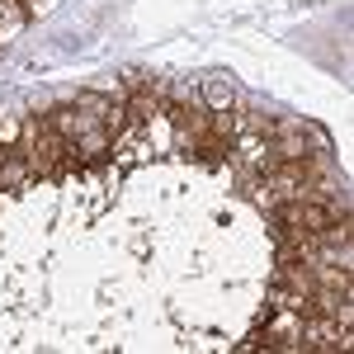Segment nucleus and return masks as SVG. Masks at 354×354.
Segmentation results:
<instances>
[{
    "instance_id": "nucleus-1",
    "label": "nucleus",
    "mask_w": 354,
    "mask_h": 354,
    "mask_svg": "<svg viewBox=\"0 0 354 354\" xmlns=\"http://www.w3.org/2000/svg\"><path fill=\"white\" fill-rule=\"evenodd\" d=\"M24 170H28L24 161H10V165H5V185H19V180H24Z\"/></svg>"
}]
</instances>
